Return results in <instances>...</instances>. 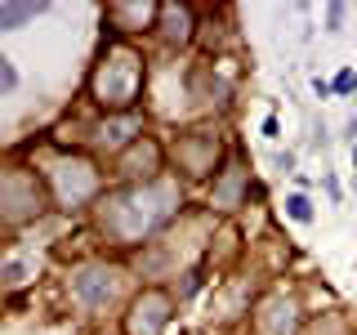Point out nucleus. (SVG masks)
Here are the masks:
<instances>
[{
    "mask_svg": "<svg viewBox=\"0 0 357 335\" xmlns=\"http://www.w3.org/2000/svg\"><path fill=\"white\" fill-rule=\"evenodd\" d=\"M183 206V193L170 179H148V184H130L121 193H107L98 201V228L116 246H134L148 232H156L174 210Z\"/></svg>",
    "mask_w": 357,
    "mask_h": 335,
    "instance_id": "obj_1",
    "label": "nucleus"
},
{
    "mask_svg": "<svg viewBox=\"0 0 357 335\" xmlns=\"http://www.w3.org/2000/svg\"><path fill=\"white\" fill-rule=\"evenodd\" d=\"M139 89H143V59L134 50H126V45H112L98 59L94 76H89V94L107 112H121L139 98Z\"/></svg>",
    "mask_w": 357,
    "mask_h": 335,
    "instance_id": "obj_2",
    "label": "nucleus"
},
{
    "mask_svg": "<svg viewBox=\"0 0 357 335\" xmlns=\"http://www.w3.org/2000/svg\"><path fill=\"white\" fill-rule=\"evenodd\" d=\"M121 286H126V273L121 268H107V264H85L72 273V299L76 308L85 313H107L116 304Z\"/></svg>",
    "mask_w": 357,
    "mask_h": 335,
    "instance_id": "obj_3",
    "label": "nucleus"
},
{
    "mask_svg": "<svg viewBox=\"0 0 357 335\" xmlns=\"http://www.w3.org/2000/svg\"><path fill=\"white\" fill-rule=\"evenodd\" d=\"M50 179H54V197H59L63 210H81L85 201L98 193V170L89 161H81V156H72V161L63 156V161H54Z\"/></svg>",
    "mask_w": 357,
    "mask_h": 335,
    "instance_id": "obj_4",
    "label": "nucleus"
},
{
    "mask_svg": "<svg viewBox=\"0 0 357 335\" xmlns=\"http://www.w3.org/2000/svg\"><path fill=\"white\" fill-rule=\"evenodd\" d=\"M0 206H5V223H27L31 215H40V184L36 174L9 165L0 179Z\"/></svg>",
    "mask_w": 357,
    "mask_h": 335,
    "instance_id": "obj_5",
    "label": "nucleus"
},
{
    "mask_svg": "<svg viewBox=\"0 0 357 335\" xmlns=\"http://www.w3.org/2000/svg\"><path fill=\"white\" fill-rule=\"evenodd\" d=\"M170 295L165 290H143V295H134V304L126 313V335H161L170 327Z\"/></svg>",
    "mask_w": 357,
    "mask_h": 335,
    "instance_id": "obj_6",
    "label": "nucleus"
},
{
    "mask_svg": "<svg viewBox=\"0 0 357 335\" xmlns=\"http://www.w3.org/2000/svg\"><path fill=\"white\" fill-rule=\"evenodd\" d=\"M174 152H178V170H188L192 179H201V174L215 170V161H219V139L206 134V130H192V134L178 139Z\"/></svg>",
    "mask_w": 357,
    "mask_h": 335,
    "instance_id": "obj_7",
    "label": "nucleus"
},
{
    "mask_svg": "<svg viewBox=\"0 0 357 335\" xmlns=\"http://www.w3.org/2000/svg\"><path fill=\"white\" fill-rule=\"evenodd\" d=\"M255 331L259 335H295L299 331V304L290 295H268L255 313Z\"/></svg>",
    "mask_w": 357,
    "mask_h": 335,
    "instance_id": "obj_8",
    "label": "nucleus"
},
{
    "mask_svg": "<svg viewBox=\"0 0 357 335\" xmlns=\"http://www.w3.org/2000/svg\"><path fill=\"white\" fill-rule=\"evenodd\" d=\"M245 193H250V174L241 170V165H228L219 179H215V193H210V206L215 210H237Z\"/></svg>",
    "mask_w": 357,
    "mask_h": 335,
    "instance_id": "obj_9",
    "label": "nucleus"
},
{
    "mask_svg": "<svg viewBox=\"0 0 357 335\" xmlns=\"http://www.w3.org/2000/svg\"><path fill=\"white\" fill-rule=\"evenodd\" d=\"M161 170V148H156V143H134L130 148V156H121V174H130V179H143V184H148V179Z\"/></svg>",
    "mask_w": 357,
    "mask_h": 335,
    "instance_id": "obj_10",
    "label": "nucleus"
},
{
    "mask_svg": "<svg viewBox=\"0 0 357 335\" xmlns=\"http://www.w3.org/2000/svg\"><path fill=\"white\" fill-rule=\"evenodd\" d=\"M161 36H165V45H188V36H192V9L161 5Z\"/></svg>",
    "mask_w": 357,
    "mask_h": 335,
    "instance_id": "obj_11",
    "label": "nucleus"
},
{
    "mask_svg": "<svg viewBox=\"0 0 357 335\" xmlns=\"http://www.w3.org/2000/svg\"><path fill=\"white\" fill-rule=\"evenodd\" d=\"M107 18L116 22V31H139L152 27V18H161V5H107Z\"/></svg>",
    "mask_w": 357,
    "mask_h": 335,
    "instance_id": "obj_12",
    "label": "nucleus"
},
{
    "mask_svg": "<svg viewBox=\"0 0 357 335\" xmlns=\"http://www.w3.org/2000/svg\"><path fill=\"white\" fill-rule=\"evenodd\" d=\"M134 130H139V117H126V121H103L94 134V143L98 148H134Z\"/></svg>",
    "mask_w": 357,
    "mask_h": 335,
    "instance_id": "obj_13",
    "label": "nucleus"
},
{
    "mask_svg": "<svg viewBox=\"0 0 357 335\" xmlns=\"http://www.w3.org/2000/svg\"><path fill=\"white\" fill-rule=\"evenodd\" d=\"M45 0H36V5H0V31H18L22 22H31V18H40L45 14Z\"/></svg>",
    "mask_w": 357,
    "mask_h": 335,
    "instance_id": "obj_14",
    "label": "nucleus"
},
{
    "mask_svg": "<svg viewBox=\"0 0 357 335\" xmlns=\"http://www.w3.org/2000/svg\"><path fill=\"white\" fill-rule=\"evenodd\" d=\"M36 277V260H9L5 264V286L9 290H18L22 282H31Z\"/></svg>",
    "mask_w": 357,
    "mask_h": 335,
    "instance_id": "obj_15",
    "label": "nucleus"
},
{
    "mask_svg": "<svg viewBox=\"0 0 357 335\" xmlns=\"http://www.w3.org/2000/svg\"><path fill=\"white\" fill-rule=\"evenodd\" d=\"M286 215L295 219V223H312V201L304 193H295V197H286Z\"/></svg>",
    "mask_w": 357,
    "mask_h": 335,
    "instance_id": "obj_16",
    "label": "nucleus"
},
{
    "mask_svg": "<svg viewBox=\"0 0 357 335\" xmlns=\"http://www.w3.org/2000/svg\"><path fill=\"white\" fill-rule=\"evenodd\" d=\"M331 89H335V94H353V89H357V72H349V67H344V72L331 81Z\"/></svg>",
    "mask_w": 357,
    "mask_h": 335,
    "instance_id": "obj_17",
    "label": "nucleus"
},
{
    "mask_svg": "<svg viewBox=\"0 0 357 335\" xmlns=\"http://www.w3.org/2000/svg\"><path fill=\"white\" fill-rule=\"evenodd\" d=\"M0 85H5V94L18 85V72H14V59H0Z\"/></svg>",
    "mask_w": 357,
    "mask_h": 335,
    "instance_id": "obj_18",
    "label": "nucleus"
},
{
    "mask_svg": "<svg viewBox=\"0 0 357 335\" xmlns=\"http://www.w3.org/2000/svg\"><path fill=\"white\" fill-rule=\"evenodd\" d=\"M277 170H282V174H290V170H295V152H277Z\"/></svg>",
    "mask_w": 357,
    "mask_h": 335,
    "instance_id": "obj_19",
    "label": "nucleus"
},
{
    "mask_svg": "<svg viewBox=\"0 0 357 335\" xmlns=\"http://www.w3.org/2000/svg\"><path fill=\"white\" fill-rule=\"evenodd\" d=\"M326 18H331V31H340V22H344V5H331V14H326Z\"/></svg>",
    "mask_w": 357,
    "mask_h": 335,
    "instance_id": "obj_20",
    "label": "nucleus"
},
{
    "mask_svg": "<svg viewBox=\"0 0 357 335\" xmlns=\"http://www.w3.org/2000/svg\"><path fill=\"white\" fill-rule=\"evenodd\" d=\"M353 170H357V143H353Z\"/></svg>",
    "mask_w": 357,
    "mask_h": 335,
    "instance_id": "obj_21",
    "label": "nucleus"
}]
</instances>
